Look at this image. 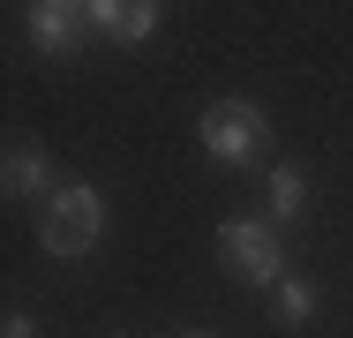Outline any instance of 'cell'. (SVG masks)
Returning <instances> with one entry per match:
<instances>
[{"mask_svg": "<svg viewBox=\"0 0 353 338\" xmlns=\"http://www.w3.org/2000/svg\"><path fill=\"white\" fill-rule=\"evenodd\" d=\"M98 233H105V196L90 181H61L46 196V218H38V248L61 256V264H75V256L98 248Z\"/></svg>", "mask_w": 353, "mask_h": 338, "instance_id": "6da1fadb", "label": "cell"}, {"mask_svg": "<svg viewBox=\"0 0 353 338\" xmlns=\"http://www.w3.org/2000/svg\"><path fill=\"white\" fill-rule=\"evenodd\" d=\"M196 135H203V150H211L218 166H256L271 150V121H263L256 98H211L203 121H196Z\"/></svg>", "mask_w": 353, "mask_h": 338, "instance_id": "7a4b0ae2", "label": "cell"}, {"mask_svg": "<svg viewBox=\"0 0 353 338\" xmlns=\"http://www.w3.org/2000/svg\"><path fill=\"white\" fill-rule=\"evenodd\" d=\"M218 256H225V270H241L248 286H279L285 278L279 226H263V218H225L218 226Z\"/></svg>", "mask_w": 353, "mask_h": 338, "instance_id": "3957f363", "label": "cell"}, {"mask_svg": "<svg viewBox=\"0 0 353 338\" xmlns=\"http://www.w3.org/2000/svg\"><path fill=\"white\" fill-rule=\"evenodd\" d=\"M53 188H61V181H53V150H46L38 135H15V143L0 150V196L8 203H46Z\"/></svg>", "mask_w": 353, "mask_h": 338, "instance_id": "277c9868", "label": "cell"}, {"mask_svg": "<svg viewBox=\"0 0 353 338\" xmlns=\"http://www.w3.org/2000/svg\"><path fill=\"white\" fill-rule=\"evenodd\" d=\"M83 0H30V46L46 53V61H68L75 46H83Z\"/></svg>", "mask_w": 353, "mask_h": 338, "instance_id": "5b68a950", "label": "cell"}, {"mask_svg": "<svg viewBox=\"0 0 353 338\" xmlns=\"http://www.w3.org/2000/svg\"><path fill=\"white\" fill-rule=\"evenodd\" d=\"M316 308H323V293H316V278H279V324H285V331H301V324H316Z\"/></svg>", "mask_w": 353, "mask_h": 338, "instance_id": "8992f818", "label": "cell"}, {"mask_svg": "<svg viewBox=\"0 0 353 338\" xmlns=\"http://www.w3.org/2000/svg\"><path fill=\"white\" fill-rule=\"evenodd\" d=\"M308 210V173L301 166H279L271 173V218H301Z\"/></svg>", "mask_w": 353, "mask_h": 338, "instance_id": "52a82bcc", "label": "cell"}, {"mask_svg": "<svg viewBox=\"0 0 353 338\" xmlns=\"http://www.w3.org/2000/svg\"><path fill=\"white\" fill-rule=\"evenodd\" d=\"M158 30V0H128V23H121V46H150Z\"/></svg>", "mask_w": 353, "mask_h": 338, "instance_id": "ba28073f", "label": "cell"}, {"mask_svg": "<svg viewBox=\"0 0 353 338\" xmlns=\"http://www.w3.org/2000/svg\"><path fill=\"white\" fill-rule=\"evenodd\" d=\"M83 23H90V30H105V38H121V23H128V0H83Z\"/></svg>", "mask_w": 353, "mask_h": 338, "instance_id": "9c48e42d", "label": "cell"}, {"mask_svg": "<svg viewBox=\"0 0 353 338\" xmlns=\"http://www.w3.org/2000/svg\"><path fill=\"white\" fill-rule=\"evenodd\" d=\"M0 338H46V331H38L30 308H15V316H0Z\"/></svg>", "mask_w": 353, "mask_h": 338, "instance_id": "30bf717a", "label": "cell"}, {"mask_svg": "<svg viewBox=\"0 0 353 338\" xmlns=\"http://www.w3.org/2000/svg\"><path fill=\"white\" fill-rule=\"evenodd\" d=\"M188 338H218V331H188Z\"/></svg>", "mask_w": 353, "mask_h": 338, "instance_id": "8fae6325", "label": "cell"}, {"mask_svg": "<svg viewBox=\"0 0 353 338\" xmlns=\"http://www.w3.org/2000/svg\"><path fill=\"white\" fill-rule=\"evenodd\" d=\"M113 338H128V331H113Z\"/></svg>", "mask_w": 353, "mask_h": 338, "instance_id": "7c38bea8", "label": "cell"}]
</instances>
